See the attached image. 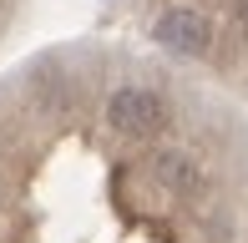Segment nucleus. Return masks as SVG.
I'll use <instances>...</instances> for the list:
<instances>
[{"mask_svg": "<svg viewBox=\"0 0 248 243\" xmlns=\"http://www.w3.org/2000/svg\"><path fill=\"white\" fill-rule=\"evenodd\" d=\"M152 36L162 41L167 51H177V56H202V51L213 46V20L202 15V10H193V5H172V10L157 15Z\"/></svg>", "mask_w": 248, "mask_h": 243, "instance_id": "obj_2", "label": "nucleus"}, {"mask_svg": "<svg viewBox=\"0 0 248 243\" xmlns=\"http://www.w3.org/2000/svg\"><path fill=\"white\" fill-rule=\"evenodd\" d=\"M107 122L122 132V137L147 142V137H157V132L167 127V102L157 91H142V86H122V91H111V102H107Z\"/></svg>", "mask_w": 248, "mask_h": 243, "instance_id": "obj_1", "label": "nucleus"}]
</instances>
